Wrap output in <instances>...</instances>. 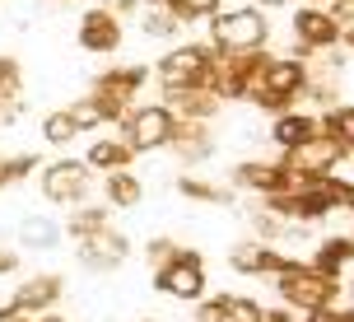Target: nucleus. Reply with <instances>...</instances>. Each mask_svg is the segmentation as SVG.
Instances as JSON below:
<instances>
[{
  "label": "nucleus",
  "instance_id": "1",
  "mask_svg": "<svg viewBox=\"0 0 354 322\" xmlns=\"http://www.w3.org/2000/svg\"><path fill=\"white\" fill-rule=\"evenodd\" d=\"M340 289H345V280H336V276H322V271L308 267V262H294L289 271H280V276H275V294H280V304L294 308L299 318H308V313H322V308H336Z\"/></svg>",
  "mask_w": 354,
  "mask_h": 322
},
{
  "label": "nucleus",
  "instance_id": "2",
  "mask_svg": "<svg viewBox=\"0 0 354 322\" xmlns=\"http://www.w3.org/2000/svg\"><path fill=\"white\" fill-rule=\"evenodd\" d=\"M270 42V15L257 5H233L210 15V47L219 56H238V52H261Z\"/></svg>",
  "mask_w": 354,
  "mask_h": 322
},
{
  "label": "nucleus",
  "instance_id": "3",
  "mask_svg": "<svg viewBox=\"0 0 354 322\" xmlns=\"http://www.w3.org/2000/svg\"><path fill=\"white\" fill-rule=\"evenodd\" d=\"M214 61H219V52H214L210 42H177V47H168L159 56L154 80H159V89H210Z\"/></svg>",
  "mask_w": 354,
  "mask_h": 322
},
{
  "label": "nucleus",
  "instance_id": "4",
  "mask_svg": "<svg viewBox=\"0 0 354 322\" xmlns=\"http://www.w3.org/2000/svg\"><path fill=\"white\" fill-rule=\"evenodd\" d=\"M308 75H313V61H303V56H270L266 61V75H261V93L252 103L261 107V112H275L280 117V112H289L303 98Z\"/></svg>",
  "mask_w": 354,
  "mask_h": 322
},
{
  "label": "nucleus",
  "instance_id": "5",
  "mask_svg": "<svg viewBox=\"0 0 354 322\" xmlns=\"http://www.w3.org/2000/svg\"><path fill=\"white\" fill-rule=\"evenodd\" d=\"M145 84H149V66H140V61H131V66H107L103 75H93V84H88V98L103 107L107 122L117 126L126 112L136 107V98H140Z\"/></svg>",
  "mask_w": 354,
  "mask_h": 322
},
{
  "label": "nucleus",
  "instance_id": "6",
  "mask_svg": "<svg viewBox=\"0 0 354 322\" xmlns=\"http://www.w3.org/2000/svg\"><path fill=\"white\" fill-rule=\"evenodd\" d=\"M117 126H122V141L131 145L136 154H159V150H168V141H173L177 117L168 112V103H136Z\"/></svg>",
  "mask_w": 354,
  "mask_h": 322
},
{
  "label": "nucleus",
  "instance_id": "7",
  "mask_svg": "<svg viewBox=\"0 0 354 322\" xmlns=\"http://www.w3.org/2000/svg\"><path fill=\"white\" fill-rule=\"evenodd\" d=\"M37 192L52 201V206L75 211V206H84L88 192H93V173H88L84 159H52V163L37 168Z\"/></svg>",
  "mask_w": 354,
  "mask_h": 322
},
{
  "label": "nucleus",
  "instance_id": "8",
  "mask_svg": "<svg viewBox=\"0 0 354 322\" xmlns=\"http://www.w3.org/2000/svg\"><path fill=\"white\" fill-rule=\"evenodd\" d=\"M205 285H210L205 280V257L192 252V248H182L168 267L154 271V289L168 294V299H182V304H201L205 299Z\"/></svg>",
  "mask_w": 354,
  "mask_h": 322
},
{
  "label": "nucleus",
  "instance_id": "9",
  "mask_svg": "<svg viewBox=\"0 0 354 322\" xmlns=\"http://www.w3.org/2000/svg\"><path fill=\"white\" fill-rule=\"evenodd\" d=\"M294 56H322V52H336L345 28H340L336 19L326 15V5H299L294 15Z\"/></svg>",
  "mask_w": 354,
  "mask_h": 322
},
{
  "label": "nucleus",
  "instance_id": "10",
  "mask_svg": "<svg viewBox=\"0 0 354 322\" xmlns=\"http://www.w3.org/2000/svg\"><path fill=\"white\" fill-rule=\"evenodd\" d=\"M229 182L238 192H252V197H280V192L299 187L303 173L284 168V159H243L229 168Z\"/></svg>",
  "mask_w": 354,
  "mask_h": 322
},
{
  "label": "nucleus",
  "instance_id": "11",
  "mask_svg": "<svg viewBox=\"0 0 354 322\" xmlns=\"http://www.w3.org/2000/svg\"><path fill=\"white\" fill-rule=\"evenodd\" d=\"M75 257H80V267L93 271V276H107V271H117L131 257V238H126L122 229H98V233H88V238H80L75 243Z\"/></svg>",
  "mask_w": 354,
  "mask_h": 322
},
{
  "label": "nucleus",
  "instance_id": "12",
  "mask_svg": "<svg viewBox=\"0 0 354 322\" xmlns=\"http://www.w3.org/2000/svg\"><path fill=\"white\" fill-rule=\"evenodd\" d=\"M75 42L93 56H112V52H122V42H126V24L112 15L107 5H93V10H84V19H80Z\"/></svg>",
  "mask_w": 354,
  "mask_h": 322
},
{
  "label": "nucleus",
  "instance_id": "13",
  "mask_svg": "<svg viewBox=\"0 0 354 322\" xmlns=\"http://www.w3.org/2000/svg\"><path fill=\"white\" fill-rule=\"evenodd\" d=\"M280 159H284V168H294V173H303V178H322V173H336L350 154H345V145L331 141V136H313L308 145L289 150V154H280Z\"/></svg>",
  "mask_w": 354,
  "mask_h": 322
},
{
  "label": "nucleus",
  "instance_id": "14",
  "mask_svg": "<svg viewBox=\"0 0 354 322\" xmlns=\"http://www.w3.org/2000/svg\"><path fill=\"white\" fill-rule=\"evenodd\" d=\"M61 294H66V280L56 271H42V276H28L24 285H15L10 308H15L19 318H37V313H52L61 304Z\"/></svg>",
  "mask_w": 354,
  "mask_h": 322
},
{
  "label": "nucleus",
  "instance_id": "15",
  "mask_svg": "<svg viewBox=\"0 0 354 322\" xmlns=\"http://www.w3.org/2000/svg\"><path fill=\"white\" fill-rule=\"evenodd\" d=\"M299 262V257H284L275 243H261V238H248V243H233L229 248V267L238 276H280Z\"/></svg>",
  "mask_w": 354,
  "mask_h": 322
},
{
  "label": "nucleus",
  "instance_id": "16",
  "mask_svg": "<svg viewBox=\"0 0 354 322\" xmlns=\"http://www.w3.org/2000/svg\"><path fill=\"white\" fill-rule=\"evenodd\" d=\"M159 103H168V112H173L177 122H205V126L224 112V103L210 89H163Z\"/></svg>",
  "mask_w": 354,
  "mask_h": 322
},
{
  "label": "nucleus",
  "instance_id": "17",
  "mask_svg": "<svg viewBox=\"0 0 354 322\" xmlns=\"http://www.w3.org/2000/svg\"><path fill=\"white\" fill-rule=\"evenodd\" d=\"M313 136H322L317 112H299V107H289V112H280V117L270 122V141H275V150H280V154H289V150L308 145Z\"/></svg>",
  "mask_w": 354,
  "mask_h": 322
},
{
  "label": "nucleus",
  "instance_id": "18",
  "mask_svg": "<svg viewBox=\"0 0 354 322\" xmlns=\"http://www.w3.org/2000/svg\"><path fill=\"white\" fill-rule=\"evenodd\" d=\"M266 308L248 294H214L196 304V322H261Z\"/></svg>",
  "mask_w": 354,
  "mask_h": 322
},
{
  "label": "nucleus",
  "instance_id": "19",
  "mask_svg": "<svg viewBox=\"0 0 354 322\" xmlns=\"http://www.w3.org/2000/svg\"><path fill=\"white\" fill-rule=\"evenodd\" d=\"M168 154H177V163H187V168H196V163H205L214 154V136L205 122H177L173 141H168Z\"/></svg>",
  "mask_w": 354,
  "mask_h": 322
},
{
  "label": "nucleus",
  "instance_id": "20",
  "mask_svg": "<svg viewBox=\"0 0 354 322\" xmlns=\"http://www.w3.org/2000/svg\"><path fill=\"white\" fill-rule=\"evenodd\" d=\"M15 238H19V248H28V252H56L61 238H66V229H61V220H52L47 211H28L19 220Z\"/></svg>",
  "mask_w": 354,
  "mask_h": 322
},
{
  "label": "nucleus",
  "instance_id": "21",
  "mask_svg": "<svg viewBox=\"0 0 354 322\" xmlns=\"http://www.w3.org/2000/svg\"><path fill=\"white\" fill-rule=\"evenodd\" d=\"M84 163H88V173H117V168H131L136 163V150L122 136H98L84 150Z\"/></svg>",
  "mask_w": 354,
  "mask_h": 322
},
{
  "label": "nucleus",
  "instance_id": "22",
  "mask_svg": "<svg viewBox=\"0 0 354 322\" xmlns=\"http://www.w3.org/2000/svg\"><path fill=\"white\" fill-rule=\"evenodd\" d=\"M140 201H145V182H140V173H131V168L103 173V206H112V211H136Z\"/></svg>",
  "mask_w": 354,
  "mask_h": 322
},
{
  "label": "nucleus",
  "instance_id": "23",
  "mask_svg": "<svg viewBox=\"0 0 354 322\" xmlns=\"http://www.w3.org/2000/svg\"><path fill=\"white\" fill-rule=\"evenodd\" d=\"M350 262H354V238L350 233H331V238H322L317 243V252H313V262L308 267H317L322 276H345L350 271Z\"/></svg>",
  "mask_w": 354,
  "mask_h": 322
},
{
  "label": "nucleus",
  "instance_id": "24",
  "mask_svg": "<svg viewBox=\"0 0 354 322\" xmlns=\"http://www.w3.org/2000/svg\"><path fill=\"white\" fill-rule=\"evenodd\" d=\"M112 224V206H93V201H84V206H75L71 215H66V238H88V233H98V229H107Z\"/></svg>",
  "mask_w": 354,
  "mask_h": 322
},
{
  "label": "nucleus",
  "instance_id": "25",
  "mask_svg": "<svg viewBox=\"0 0 354 322\" xmlns=\"http://www.w3.org/2000/svg\"><path fill=\"white\" fill-rule=\"evenodd\" d=\"M317 122H322V136L340 141V145H345V154L354 159V103H331Z\"/></svg>",
  "mask_w": 354,
  "mask_h": 322
},
{
  "label": "nucleus",
  "instance_id": "26",
  "mask_svg": "<svg viewBox=\"0 0 354 322\" xmlns=\"http://www.w3.org/2000/svg\"><path fill=\"white\" fill-rule=\"evenodd\" d=\"M140 33L145 37H177V28H182V19L168 10V5H159V0H140Z\"/></svg>",
  "mask_w": 354,
  "mask_h": 322
},
{
  "label": "nucleus",
  "instance_id": "27",
  "mask_svg": "<svg viewBox=\"0 0 354 322\" xmlns=\"http://www.w3.org/2000/svg\"><path fill=\"white\" fill-rule=\"evenodd\" d=\"M177 192H182L187 201H201V206H229V201H233L229 187L205 182V178H196V173H182V178H177Z\"/></svg>",
  "mask_w": 354,
  "mask_h": 322
},
{
  "label": "nucleus",
  "instance_id": "28",
  "mask_svg": "<svg viewBox=\"0 0 354 322\" xmlns=\"http://www.w3.org/2000/svg\"><path fill=\"white\" fill-rule=\"evenodd\" d=\"M42 141L52 145V150H66V145L80 141V126H75V117L66 112V107H56V112L42 117Z\"/></svg>",
  "mask_w": 354,
  "mask_h": 322
},
{
  "label": "nucleus",
  "instance_id": "29",
  "mask_svg": "<svg viewBox=\"0 0 354 322\" xmlns=\"http://www.w3.org/2000/svg\"><path fill=\"white\" fill-rule=\"evenodd\" d=\"M66 112H71V117H75V126H80V136H88V131H98V126H107L103 107L93 103V98H88V93H84V98H75V103L66 107Z\"/></svg>",
  "mask_w": 354,
  "mask_h": 322
},
{
  "label": "nucleus",
  "instance_id": "30",
  "mask_svg": "<svg viewBox=\"0 0 354 322\" xmlns=\"http://www.w3.org/2000/svg\"><path fill=\"white\" fill-rule=\"evenodd\" d=\"M42 159H37V150H24V154H5V187H15V182L33 178Z\"/></svg>",
  "mask_w": 354,
  "mask_h": 322
},
{
  "label": "nucleus",
  "instance_id": "31",
  "mask_svg": "<svg viewBox=\"0 0 354 322\" xmlns=\"http://www.w3.org/2000/svg\"><path fill=\"white\" fill-rule=\"evenodd\" d=\"M224 10V0H173V15L182 24H192V19H210Z\"/></svg>",
  "mask_w": 354,
  "mask_h": 322
},
{
  "label": "nucleus",
  "instance_id": "32",
  "mask_svg": "<svg viewBox=\"0 0 354 322\" xmlns=\"http://www.w3.org/2000/svg\"><path fill=\"white\" fill-rule=\"evenodd\" d=\"M177 252H182V243H173V238H149L145 243V262H149V271H159V267H168Z\"/></svg>",
  "mask_w": 354,
  "mask_h": 322
},
{
  "label": "nucleus",
  "instance_id": "33",
  "mask_svg": "<svg viewBox=\"0 0 354 322\" xmlns=\"http://www.w3.org/2000/svg\"><path fill=\"white\" fill-rule=\"evenodd\" d=\"M0 89L5 93H24V66H19V56L0 52Z\"/></svg>",
  "mask_w": 354,
  "mask_h": 322
},
{
  "label": "nucleus",
  "instance_id": "34",
  "mask_svg": "<svg viewBox=\"0 0 354 322\" xmlns=\"http://www.w3.org/2000/svg\"><path fill=\"white\" fill-rule=\"evenodd\" d=\"M19 117H24V98H19V93H5V89H0V126H15Z\"/></svg>",
  "mask_w": 354,
  "mask_h": 322
},
{
  "label": "nucleus",
  "instance_id": "35",
  "mask_svg": "<svg viewBox=\"0 0 354 322\" xmlns=\"http://www.w3.org/2000/svg\"><path fill=\"white\" fill-rule=\"evenodd\" d=\"M326 15L336 19L340 28H354V0H331V5H326Z\"/></svg>",
  "mask_w": 354,
  "mask_h": 322
},
{
  "label": "nucleus",
  "instance_id": "36",
  "mask_svg": "<svg viewBox=\"0 0 354 322\" xmlns=\"http://www.w3.org/2000/svg\"><path fill=\"white\" fill-rule=\"evenodd\" d=\"M303 322H354V308H322V313H308Z\"/></svg>",
  "mask_w": 354,
  "mask_h": 322
},
{
  "label": "nucleus",
  "instance_id": "37",
  "mask_svg": "<svg viewBox=\"0 0 354 322\" xmlns=\"http://www.w3.org/2000/svg\"><path fill=\"white\" fill-rule=\"evenodd\" d=\"M107 10H112V15L126 24L131 15H140V0H107Z\"/></svg>",
  "mask_w": 354,
  "mask_h": 322
},
{
  "label": "nucleus",
  "instance_id": "38",
  "mask_svg": "<svg viewBox=\"0 0 354 322\" xmlns=\"http://www.w3.org/2000/svg\"><path fill=\"white\" fill-rule=\"evenodd\" d=\"M261 322H303V318L294 313V308H284V304H280V308H266V313H261Z\"/></svg>",
  "mask_w": 354,
  "mask_h": 322
},
{
  "label": "nucleus",
  "instance_id": "39",
  "mask_svg": "<svg viewBox=\"0 0 354 322\" xmlns=\"http://www.w3.org/2000/svg\"><path fill=\"white\" fill-rule=\"evenodd\" d=\"M19 271V252L15 248H0V276H15Z\"/></svg>",
  "mask_w": 354,
  "mask_h": 322
},
{
  "label": "nucleus",
  "instance_id": "40",
  "mask_svg": "<svg viewBox=\"0 0 354 322\" xmlns=\"http://www.w3.org/2000/svg\"><path fill=\"white\" fill-rule=\"evenodd\" d=\"M33 322H71V318H66V313H56V308H52V313H37Z\"/></svg>",
  "mask_w": 354,
  "mask_h": 322
},
{
  "label": "nucleus",
  "instance_id": "41",
  "mask_svg": "<svg viewBox=\"0 0 354 322\" xmlns=\"http://www.w3.org/2000/svg\"><path fill=\"white\" fill-rule=\"evenodd\" d=\"M284 0H257V10H280Z\"/></svg>",
  "mask_w": 354,
  "mask_h": 322
},
{
  "label": "nucleus",
  "instance_id": "42",
  "mask_svg": "<svg viewBox=\"0 0 354 322\" xmlns=\"http://www.w3.org/2000/svg\"><path fill=\"white\" fill-rule=\"evenodd\" d=\"M340 42H345V47L354 52V28H345V37H340Z\"/></svg>",
  "mask_w": 354,
  "mask_h": 322
},
{
  "label": "nucleus",
  "instance_id": "43",
  "mask_svg": "<svg viewBox=\"0 0 354 322\" xmlns=\"http://www.w3.org/2000/svg\"><path fill=\"white\" fill-rule=\"evenodd\" d=\"M0 192H5V154H0Z\"/></svg>",
  "mask_w": 354,
  "mask_h": 322
},
{
  "label": "nucleus",
  "instance_id": "44",
  "mask_svg": "<svg viewBox=\"0 0 354 322\" xmlns=\"http://www.w3.org/2000/svg\"><path fill=\"white\" fill-rule=\"evenodd\" d=\"M345 294H350V308H354V280H350V285H345Z\"/></svg>",
  "mask_w": 354,
  "mask_h": 322
},
{
  "label": "nucleus",
  "instance_id": "45",
  "mask_svg": "<svg viewBox=\"0 0 354 322\" xmlns=\"http://www.w3.org/2000/svg\"><path fill=\"white\" fill-rule=\"evenodd\" d=\"M313 5H317V0H313ZM322 5H331V0H322Z\"/></svg>",
  "mask_w": 354,
  "mask_h": 322
},
{
  "label": "nucleus",
  "instance_id": "46",
  "mask_svg": "<svg viewBox=\"0 0 354 322\" xmlns=\"http://www.w3.org/2000/svg\"><path fill=\"white\" fill-rule=\"evenodd\" d=\"M61 5H75V0H61Z\"/></svg>",
  "mask_w": 354,
  "mask_h": 322
},
{
  "label": "nucleus",
  "instance_id": "47",
  "mask_svg": "<svg viewBox=\"0 0 354 322\" xmlns=\"http://www.w3.org/2000/svg\"><path fill=\"white\" fill-rule=\"evenodd\" d=\"M145 322H159V318H145Z\"/></svg>",
  "mask_w": 354,
  "mask_h": 322
},
{
  "label": "nucleus",
  "instance_id": "48",
  "mask_svg": "<svg viewBox=\"0 0 354 322\" xmlns=\"http://www.w3.org/2000/svg\"><path fill=\"white\" fill-rule=\"evenodd\" d=\"M350 238H354V233H350Z\"/></svg>",
  "mask_w": 354,
  "mask_h": 322
}]
</instances>
